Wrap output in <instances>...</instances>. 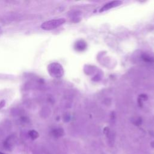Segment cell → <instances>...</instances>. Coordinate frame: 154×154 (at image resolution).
<instances>
[{
  "label": "cell",
  "mask_w": 154,
  "mask_h": 154,
  "mask_svg": "<svg viewBox=\"0 0 154 154\" xmlns=\"http://www.w3.org/2000/svg\"><path fill=\"white\" fill-rule=\"evenodd\" d=\"M65 22L64 19H58L55 20H51L49 21H46L43 23L41 25L42 28L46 29V30H50L54 29L60 25H62Z\"/></svg>",
  "instance_id": "6da1fadb"
},
{
  "label": "cell",
  "mask_w": 154,
  "mask_h": 154,
  "mask_svg": "<svg viewBox=\"0 0 154 154\" xmlns=\"http://www.w3.org/2000/svg\"><path fill=\"white\" fill-rule=\"evenodd\" d=\"M17 142L16 137L14 135H11L8 137L4 142V147L8 150H12L14 148L16 143Z\"/></svg>",
  "instance_id": "7a4b0ae2"
},
{
  "label": "cell",
  "mask_w": 154,
  "mask_h": 154,
  "mask_svg": "<svg viewBox=\"0 0 154 154\" xmlns=\"http://www.w3.org/2000/svg\"><path fill=\"white\" fill-rule=\"evenodd\" d=\"M59 65L56 64V63H54L52 64L49 66V73L52 76H59L61 75V67L58 66Z\"/></svg>",
  "instance_id": "3957f363"
},
{
  "label": "cell",
  "mask_w": 154,
  "mask_h": 154,
  "mask_svg": "<svg viewBox=\"0 0 154 154\" xmlns=\"http://www.w3.org/2000/svg\"><path fill=\"white\" fill-rule=\"evenodd\" d=\"M122 3V2L120 1H111L110 2H108V3L106 4L102 8H100V12H102V11L109 10L110 8L116 7L118 5H120Z\"/></svg>",
  "instance_id": "277c9868"
},
{
  "label": "cell",
  "mask_w": 154,
  "mask_h": 154,
  "mask_svg": "<svg viewBox=\"0 0 154 154\" xmlns=\"http://www.w3.org/2000/svg\"><path fill=\"white\" fill-rule=\"evenodd\" d=\"M51 134L52 135V136H54L55 138H58L60 137L61 136L63 135L64 134V131L63 129L61 128H57V129H54L52 132Z\"/></svg>",
  "instance_id": "5b68a950"
},
{
  "label": "cell",
  "mask_w": 154,
  "mask_h": 154,
  "mask_svg": "<svg viewBox=\"0 0 154 154\" xmlns=\"http://www.w3.org/2000/svg\"><path fill=\"white\" fill-rule=\"evenodd\" d=\"M28 135L29 136V137L32 139V140H35L37 139L38 136H39V134L38 133L35 131V130H31L30 131H29V133H28Z\"/></svg>",
  "instance_id": "8992f818"
},
{
  "label": "cell",
  "mask_w": 154,
  "mask_h": 154,
  "mask_svg": "<svg viewBox=\"0 0 154 154\" xmlns=\"http://www.w3.org/2000/svg\"><path fill=\"white\" fill-rule=\"evenodd\" d=\"M84 48H85V46H84V43L79 42L78 43H77V48H78L79 50H81V49H84Z\"/></svg>",
  "instance_id": "52a82bcc"
},
{
  "label": "cell",
  "mask_w": 154,
  "mask_h": 154,
  "mask_svg": "<svg viewBox=\"0 0 154 154\" xmlns=\"http://www.w3.org/2000/svg\"><path fill=\"white\" fill-rule=\"evenodd\" d=\"M0 154H5V153H2V152H0Z\"/></svg>",
  "instance_id": "ba28073f"
}]
</instances>
